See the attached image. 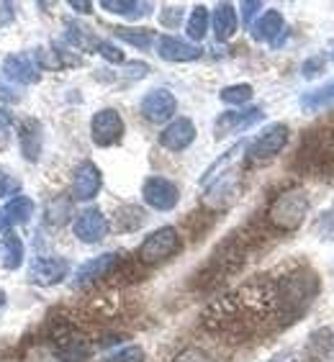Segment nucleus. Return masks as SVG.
<instances>
[{"label": "nucleus", "instance_id": "f257e3e1", "mask_svg": "<svg viewBox=\"0 0 334 362\" xmlns=\"http://www.w3.org/2000/svg\"><path fill=\"white\" fill-rule=\"evenodd\" d=\"M319 291V280L309 270H299L278 280V316L293 321L301 311H306Z\"/></svg>", "mask_w": 334, "mask_h": 362}, {"label": "nucleus", "instance_id": "f03ea898", "mask_svg": "<svg viewBox=\"0 0 334 362\" xmlns=\"http://www.w3.org/2000/svg\"><path fill=\"white\" fill-rule=\"evenodd\" d=\"M309 214V195L306 190L291 188L275 195L267 209V221L278 231H296L304 223Z\"/></svg>", "mask_w": 334, "mask_h": 362}, {"label": "nucleus", "instance_id": "7ed1b4c3", "mask_svg": "<svg viewBox=\"0 0 334 362\" xmlns=\"http://www.w3.org/2000/svg\"><path fill=\"white\" fill-rule=\"evenodd\" d=\"M183 247V239L178 234L175 226H162V229L152 231L144 242L139 244V250H137V259H139L142 265H160L165 259L175 257Z\"/></svg>", "mask_w": 334, "mask_h": 362}, {"label": "nucleus", "instance_id": "20e7f679", "mask_svg": "<svg viewBox=\"0 0 334 362\" xmlns=\"http://www.w3.org/2000/svg\"><path fill=\"white\" fill-rule=\"evenodd\" d=\"M299 162L316 175L334 170V139L329 132H311L299 149Z\"/></svg>", "mask_w": 334, "mask_h": 362}, {"label": "nucleus", "instance_id": "39448f33", "mask_svg": "<svg viewBox=\"0 0 334 362\" xmlns=\"http://www.w3.org/2000/svg\"><path fill=\"white\" fill-rule=\"evenodd\" d=\"M52 352L59 362H88L93 357V344L72 327H59L52 337Z\"/></svg>", "mask_w": 334, "mask_h": 362}, {"label": "nucleus", "instance_id": "423d86ee", "mask_svg": "<svg viewBox=\"0 0 334 362\" xmlns=\"http://www.w3.org/2000/svg\"><path fill=\"white\" fill-rule=\"evenodd\" d=\"M286 144H288V126L272 124L260 134L258 139L252 141L250 149H247V157H250V162L272 160L275 154H280V149H283Z\"/></svg>", "mask_w": 334, "mask_h": 362}, {"label": "nucleus", "instance_id": "0eeeda50", "mask_svg": "<svg viewBox=\"0 0 334 362\" xmlns=\"http://www.w3.org/2000/svg\"><path fill=\"white\" fill-rule=\"evenodd\" d=\"M91 134H93V141H96L98 146L119 144L121 136H124V119H121V113L113 111V108L98 111L91 121Z\"/></svg>", "mask_w": 334, "mask_h": 362}, {"label": "nucleus", "instance_id": "6e6552de", "mask_svg": "<svg viewBox=\"0 0 334 362\" xmlns=\"http://www.w3.org/2000/svg\"><path fill=\"white\" fill-rule=\"evenodd\" d=\"M67 272H70V262L64 257H36L28 265V283L49 288L62 283L67 278Z\"/></svg>", "mask_w": 334, "mask_h": 362}, {"label": "nucleus", "instance_id": "1a4fd4ad", "mask_svg": "<svg viewBox=\"0 0 334 362\" xmlns=\"http://www.w3.org/2000/svg\"><path fill=\"white\" fill-rule=\"evenodd\" d=\"M175 108H178V100L170 90L165 88H154L142 98L139 111L149 124H165V121L173 119Z\"/></svg>", "mask_w": 334, "mask_h": 362}, {"label": "nucleus", "instance_id": "9d476101", "mask_svg": "<svg viewBox=\"0 0 334 362\" xmlns=\"http://www.w3.org/2000/svg\"><path fill=\"white\" fill-rule=\"evenodd\" d=\"M142 195H144L146 206H152L157 211H170L180 201L178 185L173 180H167V177H149V180H144Z\"/></svg>", "mask_w": 334, "mask_h": 362}, {"label": "nucleus", "instance_id": "9b49d317", "mask_svg": "<svg viewBox=\"0 0 334 362\" xmlns=\"http://www.w3.org/2000/svg\"><path fill=\"white\" fill-rule=\"evenodd\" d=\"M119 262H121V257L116 255V252H105V255H100V257L88 259V262L77 270L75 288H85V286H91V283H98V280L108 278V275L119 267Z\"/></svg>", "mask_w": 334, "mask_h": 362}, {"label": "nucleus", "instance_id": "f8f14e48", "mask_svg": "<svg viewBox=\"0 0 334 362\" xmlns=\"http://www.w3.org/2000/svg\"><path fill=\"white\" fill-rule=\"evenodd\" d=\"M72 231H75V237L80 239V242L96 244L105 237V231H108V221H105V216L98 209H85V211L77 214Z\"/></svg>", "mask_w": 334, "mask_h": 362}, {"label": "nucleus", "instance_id": "ddd939ff", "mask_svg": "<svg viewBox=\"0 0 334 362\" xmlns=\"http://www.w3.org/2000/svg\"><path fill=\"white\" fill-rule=\"evenodd\" d=\"M3 72H6L8 80L21 83V85H34V83H39V77H42V67H39V62L28 54L6 57V59H3Z\"/></svg>", "mask_w": 334, "mask_h": 362}, {"label": "nucleus", "instance_id": "4468645a", "mask_svg": "<svg viewBox=\"0 0 334 362\" xmlns=\"http://www.w3.org/2000/svg\"><path fill=\"white\" fill-rule=\"evenodd\" d=\"M100 185H103L100 170L93 162H83L75 170V177H72V198L75 201H93L98 190H100Z\"/></svg>", "mask_w": 334, "mask_h": 362}, {"label": "nucleus", "instance_id": "2eb2a0df", "mask_svg": "<svg viewBox=\"0 0 334 362\" xmlns=\"http://www.w3.org/2000/svg\"><path fill=\"white\" fill-rule=\"evenodd\" d=\"M263 116H265L263 108H247V111H226V113H221V116L216 119V124H214L216 136L221 139V136H229V134L244 132V129H250L252 124H258Z\"/></svg>", "mask_w": 334, "mask_h": 362}, {"label": "nucleus", "instance_id": "dca6fc26", "mask_svg": "<svg viewBox=\"0 0 334 362\" xmlns=\"http://www.w3.org/2000/svg\"><path fill=\"white\" fill-rule=\"evenodd\" d=\"M195 139V126L190 119H173L170 124L162 129L160 134V144L170 152H183L188 149Z\"/></svg>", "mask_w": 334, "mask_h": 362}, {"label": "nucleus", "instance_id": "f3484780", "mask_svg": "<svg viewBox=\"0 0 334 362\" xmlns=\"http://www.w3.org/2000/svg\"><path fill=\"white\" fill-rule=\"evenodd\" d=\"M252 36L258 39V42H267L272 47H280L283 39H286V23H283V16L280 11H267L258 18V21L252 23Z\"/></svg>", "mask_w": 334, "mask_h": 362}, {"label": "nucleus", "instance_id": "a211bd4d", "mask_svg": "<svg viewBox=\"0 0 334 362\" xmlns=\"http://www.w3.org/2000/svg\"><path fill=\"white\" fill-rule=\"evenodd\" d=\"M157 54L167 62H193L201 57V47L183 42L178 36H160L157 39Z\"/></svg>", "mask_w": 334, "mask_h": 362}, {"label": "nucleus", "instance_id": "6ab92c4d", "mask_svg": "<svg viewBox=\"0 0 334 362\" xmlns=\"http://www.w3.org/2000/svg\"><path fill=\"white\" fill-rule=\"evenodd\" d=\"M44 146V129L36 119L23 121L21 126V152L28 162H36Z\"/></svg>", "mask_w": 334, "mask_h": 362}, {"label": "nucleus", "instance_id": "aec40b11", "mask_svg": "<svg viewBox=\"0 0 334 362\" xmlns=\"http://www.w3.org/2000/svg\"><path fill=\"white\" fill-rule=\"evenodd\" d=\"M214 34L219 42H226V39H231V36L237 34V11H234V6L231 3H219V6L214 8Z\"/></svg>", "mask_w": 334, "mask_h": 362}, {"label": "nucleus", "instance_id": "412c9836", "mask_svg": "<svg viewBox=\"0 0 334 362\" xmlns=\"http://www.w3.org/2000/svg\"><path fill=\"white\" fill-rule=\"evenodd\" d=\"M334 105V80L327 85H321L316 90H309L301 95V108L309 113H319V111H327Z\"/></svg>", "mask_w": 334, "mask_h": 362}, {"label": "nucleus", "instance_id": "4be33fe9", "mask_svg": "<svg viewBox=\"0 0 334 362\" xmlns=\"http://www.w3.org/2000/svg\"><path fill=\"white\" fill-rule=\"evenodd\" d=\"M0 262L8 270H18L23 265V242L16 237L13 231H8L0 242Z\"/></svg>", "mask_w": 334, "mask_h": 362}, {"label": "nucleus", "instance_id": "5701e85b", "mask_svg": "<svg viewBox=\"0 0 334 362\" xmlns=\"http://www.w3.org/2000/svg\"><path fill=\"white\" fill-rule=\"evenodd\" d=\"M113 221H116V229L119 231H137L139 226H144L146 214H144V209L129 203V206H121V209L116 211Z\"/></svg>", "mask_w": 334, "mask_h": 362}, {"label": "nucleus", "instance_id": "b1692460", "mask_svg": "<svg viewBox=\"0 0 334 362\" xmlns=\"http://www.w3.org/2000/svg\"><path fill=\"white\" fill-rule=\"evenodd\" d=\"M100 8H105L108 13L129 16V18H139V16L152 13V6H149V3H137V0H103Z\"/></svg>", "mask_w": 334, "mask_h": 362}, {"label": "nucleus", "instance_id": "393cba45", "mask_svg": "<svg viewBox=\"0 0 334 362\" xmlns=\"http://www.w3.org/2000/svg\"><path fill=\"white\" fill-rule=\"evenodd\" d=\"M31 214H34V201L26 198V195H16V198H11L6 206V218H8V223H13V226L28 223Z\"/></svg>", "mask_w": 334, "mask_h": 362}, {"label": "nucleus", "instance_id": "a878e982", "mask_svg": "<svg viewBox=\"0 0 334 362\" xmlns=\"http://www.w3.org/2000/svg\"><path fill=\"white\" fill-rule=\"evenodd\" d=\"M219 198H226V203L237 198V177H234V173H226L221 180L214 182V188H211L209 195H206V203H209V206H216Z\"/></svg>", "mask_w": 334, "mask_h": 362}, {"label": "nucleus", "instance_id": "bb28decb", "mask_svg": "<svg viewBox=\"0 0 334 362\" xmlns=\"http://www.w3.org/2000/svg\"><path fill=\"white\" fill-rule=\"evenodd\" d=\"M113 36L121 39V42H126V44H132V47H137V49H149L154 42V34L149 31V28H124V26H119V28H113Z\"/></svg>", "mask_w": 334, "mask_h": 362}, {"label": "nucleus", "instance_id": "cd10ccee", "mask_svg": "<svg viewBox=\"0 0 334 362\" xmlns=\"http://www.w3.org/2000/svg\"><path fill=\"white\" fill-rule=\"evenodd\" d=\"M334 349V334L329 329H319V332H313L311 339H309V357L313 360H324L327 355H332Z\"/></svg>", "mask_w": 334, "mask_h": 362}, {"label": "nucleus", "instance_id": "c85d7f7f", "mask_svg": "<svg viewBox=\"0 0 334 362\" xmlns=\"http://www.w3.org/2000/svg\"><path fill=\"white\" fill-rule=\"evenodd\" d=\"M209 11H206V6H195L193 13H190L188 18V36L193 39V42H201L203 36L209 34Z\"/></svg>", "mask_w": 334, "mask_h": 362}, {"label": "nucleus", "instance_id": "c756f323", "mask_svg": "<svg viewBox=\"0 0 334 362\" xmlns=\"http://www.w3.org/2000/svg\"><path fill=\"white\" fill-rule=\"evenodd\" d=\"M67 42H70L72 47L88 52V49H98L100 39H96V36H93L85 26H80V23H67Z\"/></svg>", "mask_w": 334, "mask_h": 362}, {"label": "nucleus", "instance_id": "7c9ffc66", "mask_svg": "<svg viewBox=\"0 0 334 362\" xmlns=\"http://www.w3.org/2000/svg\"><path fill=\"white\" fill-rule=\"evenodd\" d=\"M70 218V198H54L47 203V223L62 226Z\"/></svg>", "mask_w": 334, "mask_h": 362}, {"label": "nucleus", "instance_id": "2f4dec72", "mask_svg": "<svg viewBox=\"0 0 334 362\" xmlns=\"http://www.w3.org/2000/svg\"><path fill=\"white\" fill-rule=\"evenodd\" d=\"M219 98L229 105H244L252 100V88L250 85H229V88H224L219 93Z\"/></svg>", "mask_w": 334, "mask_h": 362}, {"label": "nucleus", "instance_id": "473e14b6", "mask_svg": "<svg viewBox=\"0 0 334 362\" xmlns=\"http://www.w3.org/2000/svg\"><path fill=\"white\" fill-rule=\"evenodd\" d=\"M316 237L334 242V203L329 206L319 218H316Z\"/></svg>", "mask_w": 334, "mask_h": 362}, {"label": "nucleus", "instance_id": "72a5a7b5", "mask_svg": "<svg viewBox=\"0 0 334 362\" xmlns=\"http://www.w3.org/2000/svg\"><path fill=\"white\" fill-rule=\"evenodd\" d=\"M103 362H144V349L137 347V344H129V347L108 355Z\"/></svg>", "mask_w": 334, "mask_h": 362}, {"label": "nucleus", "instance_id": "f704fd0d", "mask_svg": "<svg viewBox=\"0 0 334 362\" xmlns=\"http://www.w3.org/2000/svg\"><path fill=\"white\" fill-rule=\"evenodd\" d=\"M21 190V180L16 177L11 170H6L0 165V198H8V195H16Z\"/></svg>", "mask_w": 334, "mask_h": 362}, {"label": "nucleus", "instance_id": "c9c22d12", "mask_svg": "<svg viewBox=\"0 0 334 362\" xmlns=\"http://www.w3.org/2000/svg\"><path fill=\"white\" fill-rule=\"evenodd\" d=\"M173 362H216L214 357L206 352V349L201 347H188V349H183L180 355L175 357Z\"/></svg>", "mask_w": 334, "mask_h": 362}, {"label": "nucleus", "instance_id": "e433bc0d", "mask_svg": "<svg viewBox=\"0 0 334 362\" xmlns=\"http://www.w3.org/2000/svg\"><path fill=\"white\" fill-rule=\"evenodd\" d=\"M321 72H324V57H321V54L306 59V62H304V67H301V75H304V80H313V77H319Z\"/></svg>", "mask_w": 334, "mask_h": 362}, {"label": "nucleus", "instance_id": "4c0bfd02", "mask_svg": "<svg viewBox=\"0 0 334 362\" xmlns=\"http://www.w3.org/2000/svg\"><path fill=\"white\" fill-rule=\"evenodd\" d=\"M96 52L100 57H103V59H108V62H113V64H121V62H124V54H121V49L113 47L111 42H100V44H98Z\"/></svg>", "mask_w": 334, "mask_h": 362}, {"label": "nucleus", "instance_id": "58836bf2", "mask_svg": "<svg viewBox=\"0 0 334 362\" xmlns=\"http://www.w3.org/2000/svg\"><path fill=\"white\" fill-rule=\"evenodd\" d=\"M180 18H183V8H165L160 13L162 26H167V28H175L180 23Z\"/></svg>", "mask_w": 334, "mask_h": 362}, {"label": "nucleus", "instance_id": "ea45409f", "mask_svg": "<svg viewBox=\"0 0 334 362\" xmlns=\"http://www.w3.org/2000/svg\"><path fill=\"white\" fill-rule=\"evenodd\" d=\"M260 8H263V3H252V0H247V3H242V18H244V23L247 26H252V18H255V13H258Z\"/></svg>", "mask_w": 334, "mask_h": 362}, {"label": "nucleus", "instance_id": "a19ab883", "mask_svg": "<svg viewBox=\"0 0 334 362\" xmlns=\"http://www.w3.org/2000/svg\"><path fill=\"white\" fill-rule=\"evenodd\" d=\"M70 8H75L77 13H91V11H93V3H77V0H72Z\"/></svg>", "mask_w": 334, "mask_h": 362}, {"label": "nucleus", "instance_id": "79ce46f5", "mask_svg": "<svg viewBox=\"0 0 334 362\" xmlns=\"http://www.w3.org/2000/svg\"><path fill=\"white\" fill-rule=\"evenodd\" d=\"M0 100H18V95H13V90H8L0 85Z\"/></svg>", "mask_w": 334, "mask_h": 362}, {"label": "nucleus", "instance_id": "37998d69", "mask_svg": "<svg viewBox=\"0 0 334 362\" xmlns=\"http://www.w3.org/2000/svg\"><path fill=\"white\" fill-rule=\"evenodd\" d=\"M8 124H11V113L6 108H0V129H6Z\"/></svg>", "mask_w": 334, "mask_h": 362}, {"label": "nucleus", "instance_id": "c03bdc74", "mask_svg": "<svg viewBox=\"0 0 334 362\" xmlns=\"http://www.w3.org/2000/svg\"><path fill=\"white\" fill-rule=\"evenodd\" d=\"M329 57H332V62H334V44L329 47Z\"/></svg>", "mask_w": 334, "mask_h": 362}, {"label": "nucleus", "instance_id": "a18cd8bd", "mask_svg": "<svg viewBox=\"0 0 334 362\" xmlns=\"http://www.w3.org/2000/svg\"><path fill=\"white\" fill-rule=\"evenodd\" d=\"M3 303H6V296H3V291H0V306H3Z\"/></svg>", "mask_w": 334, "mask_h": 362}]
</instances>
